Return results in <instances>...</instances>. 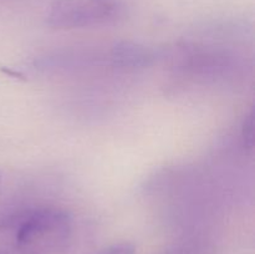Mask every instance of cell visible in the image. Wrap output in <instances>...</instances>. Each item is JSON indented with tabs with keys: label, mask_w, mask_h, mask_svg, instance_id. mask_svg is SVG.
Wrapping results in <instances>:
<instances>
[{
	"label": "cell",
	"mask_w": 255,
	"mask_h": 254,
	"mask_svg": "<svg viewBox=\"0 0 255 254\" xmlns=\"http://www.w3.org/2000/svg\"><path fill=\"white\" fill-rule=\"evenodd\" d=\"M242 143L246 151L252 152L254 148V112L253 110L249 111L247 117L244 119L241 129Z\"/></svg>",
	"instance_id": "obj_4"
},
{
	"label": "cell",
	"mask_w": 255,
	"mask_h": 254,
	"mask_svg": "<svg viewBox=\"0 0 255 254\" xmlns=\"http://www.w3.org/2000/svg\"><path fill=\"white\" fill-rule=\"evenodd\" d=\"M96 254H136V248L129 242H119L105 247Z\"/></svg>",
	"instance_id": "obj_5"
},
{
	"label": "cell",
	"mask_w": 255,
	"mask_h": 254,
	"mask_svg": "<svg viewBox=\"0 0 255 254\" xmlns=\"http://www.w3.org/2000/svg\"><path fill=\"white\" fill-rule=\"evenodd\" d=\"M0 183H1V174H0Z\"/></svg>",
	"instance_id": "obj_6"
},
{
	"label": "cell",
	"mask_w": 255,
	"mask_h": 254,
	"mask_svg": "<svg viewBox=\"0 0 255 254\" xmlns=\"http://www.w3.org/2000/svg\"><path fill=\"white\" fill-rule=\"evenodd\" d=\"M74 224L57 207L31 209L17 219L15 242L21 254H62L72 238Z\"/></svg>",
	"instance_id": "obj_1"
},
{
	"label": "cell",
	"mask_w": 255,
	"mask_h": 254,
	"mask_svg": "<svg viewBox=\"0 0 255 254\" xmlns=\"http://www.w3.org/2000/svg\"><path fill=\"white\" fill-rule=\"evenodd\" d=\"M111 59L120 66H144L151 62L152 52L143 46L122 42L112 49Z\"/></svg>",
	"instance_id": "obj_3"
},
{
	"label": "cell",
	"mask_w": 255,
	"mask_h": 254,
	"mask_svg": "<svg viewBox=\"0 0 255 254\" xmlns=\"http://www.w3.org/2000/svg\"><path fill=\"white\" fill-rule=\"evenodd\" d=\"M124 12L120 0H55L46 12L52 29L71 30L116 21Z\"/></svg>",
	"instance_id": "obj_2"
}]
</instances>
